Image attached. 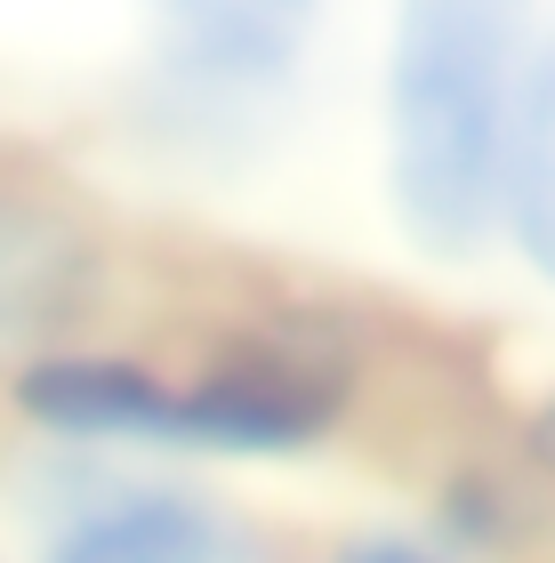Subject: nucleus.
I'll return each mask as SVG.
<instances>
[{"mask_svg": "<svg viewBox=\"0 0 555 563\" xmlns=\"http://www.w3.org/2000/svg\"><path fill=\"white\" fill-rule=\"evenodd\" d=\"M9 402L41 451L218 475L242 459L322 451L355 419V363L314 330H242L186 363L89 339L24 371Z\"/></svg>", "mask_w": 555, "mask_h": 563, "instance_id": "nucleus-1", "label": "nucleus"}, {"mask_svg": "<svg viewBox=\"0 0 555 563\" xmlns=\"http://www.w3.org/2000/svg\"><path fill=\"white\" fill-rule=\"evenodd\" d=\"M547 33L540 0H387L378 16V201L419 266H484Z\"/></svg>", "mask_w": 555, "mask_h": 563, "instance_id": "nucleus-2", "label": "nucleus"}, {"mask_svg": "<svg viewBox=\"0 0 555 563\" xmlns=\"http://www.w3.org/2000/svg\"><path fill=\"white\" fill-rule=\"evenodd\" d=\"M338 0H137V121L201 169H249L290 137Z\"/></svg>", "mask_w": 555, "mask_h": 563, "instance_id": "nucleus-3", "label": "nucleus"}, {"mask_svg": "<svg viewBox=\"0 0 555 563\" xmlns=\"http://www.w3.org/2000/svg\"><path fill=\"white\" fill-rule=\"evenodd\" d=\"M33 563H298L234 483L145 459L41 451L24 483Z\"/></svg>", "mask_w": 555, "mask_h": 563, "instance_id": "nucleus-4", "label": "nucleus"}, {"mask_svg": "<svg viewBox=\"0 0 555 563\" xmlns=\"http://www.w3.org/2000/svg\"><path fill=\"white\" fill-rule=\"evenodd\" d=\"M113 306V242L73 194L0 169V378L89 346Z\"/></svg>", "mask_w": 555, "mask_h": 563, "instance_id": "nucleus-5", "label": "nucleus"}, {"mask_svg": "<svg viewBox=\"0 0 555 563\" xmlns=\"http://www.w3.org/2000/svg\"><path fill=\"white\" fill-rule=\"evenodd\" d=\"M499 250L555 290V16L523 73V113L508 145V194H499Z\"/></svg>", "mask_w": 555, "mask_h": 563, "instance_id": "nucleus-6", "label": "nucleus"}, {"mask_svg": "<svg viewBox=\"0 0 555 563\" xmlns=\"http://www.w3.org/2000/svg\"><path fill=\"white\" fill-rule=\"evenodd\" d=\"M314 563H475V555L459 540H443V531H426V523H355Z\"/></svg>", "mask_w": 555, "mask_h": 563, "instance_id": "nucleus-7", "label": "nucleus"}, {"mask_svg": "<svg viewBox=\"0 0 555 563\" xmlns=\"http://www.w3.org/2000/svg\"><path fill=\"white\" fill-rule=\"evenodd\" d=\"M523 451H532V467L555 483V387H540L532 411H523Z\"/></svg>", "mask_w": 555, "mask_h": 563, "instance_id": "nucleus-8", "label": "nucleus"}]
</instances>
